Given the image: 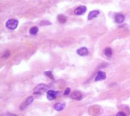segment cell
<instances>
[{
  "label": "cell",
  "mask_w": 130,
  "mask_h": 116,
  "mask_svg": "<svg viewBox=\"0 0 130 116\" xmlns=\"http://www.w3.org/2000/svg\"><path fill=\"white\" fill-rule=\"evenodd\" d=\"M71 98L75 99V100H80L82 98V94L79 91H75L71 96Z\"/></svg>",
  "instance_id": "8992f818"
},
{
  "label": "cell",
  "mask_w": 130,
  "mask_h": 116,
  "mask_svg": "<svg viewBox=\"0 0 130 116\" xmlns=\"http://www.w3.org/2000/svg\"><path fill=\"white\" fill-rule=\"evenodd\" d=\"M9 55H10V53H9V51H6V52H4L3 58H8Z\"/></svg>",
  "instance_id": "2e32d148"
},
{
  "label": "cell",
  "mask_w": 130,
  "mask_h": 116,
  "mask_svg": "<svg viewBox=\"0 0 130 116\" xmlns=\"http://www.w3.org/2000/svg\"><path fill=\"white\" fill-rule=\"evenodd\" d=\"M87 10V8L84 6H79L75 10V14L76 15H83Z\"/></svg>",
  "instance_id": "277c9868"
},
{
  "label": "cell",
  "mask_w": 130,
  "mask_h": 116,
  "mask_svg": "<svg viewBox=\"0 0 130 116\" xmlns=\"http://www.w3.org/2000/svg\"><path fill=\"white\" fill-rule=\"evenodd\" d=\"M45 75L50 76L51 79H53V74H52V72H51V71H47V72H45Z\"/></svg>",
  "instance_id": "9a60e30c"
},
{
  "label": "cell",
  "mask_w": 130,
  "mask_h": 116,
  "mask_svg": "<svg viewBox=\"0 0 130 116\" xmlns=\"http://www.w3.org/2000/svg\"><path fill=\"white\" fill-rule=\"evenodd\" d=\"M66 107V103L65 102H58L56 103L54 105V108L56 111H62L64 109V108Z\"/></svg>",
  "instance_id": "30bf717a"
},
{
  "label": "cell",
  "mask_w": 130,
  "mask_h": 116,
  "mask_svg": "<svg viewBox=\"0 0 130 116\" xmlns=\"http://www.w3.org/2000/svg\"><path fill=\"white\" fill-rule=\"evenodd\" d=\"M47 86L45 84H39L34 89V94H41L47 91Z\"/></svg>",
  "instance_id": "6da1fadb"
},
{
  "label": "cell",
  "mask_w": 130,
  "mask_h": 116,
  "mask_svg": "<svg viewBox=\"0 0 130 116\" xmlns=\"http://www.w3.org/2000/svg\"><path fill=\"white\" fill-rule=\"evenodd\" d=\"M77 53L81 56H85L88 54V49L85 47H82L77 50Z\"/></svg>",
  "instance_id": "ba28073f"
},
{
  "label": "cell",
  "mask_w": 130,
  "mask_h": 116,
  "mask_svg": "<svg viewBox=\"0 0 130 116\" xmlns=\"http://www.w3.org/2000/svg\"><path fill=\"white\" fill-rule=\"evenodd\" d=\"M69 93H70V88H66V90H65V92H64V95H65V96L69 95Z\"/></svg>",
  "instance_id": "e0dca14e"
},
{
  "label": "cell",
  "mask_w": 130,
  "mask_h": 116,
  "mask_svg": "<svg viewBox=\"0 0 130 116\" xmlns=\"http://www.w3.org/2000/svg\"><path fill=\"white\" fill-rule=\"evenodd\" d=\"M116 116H126L123 112H122V111H119V112H118L117 114H116Z\"/></svg>",
  "instance_id": "ac0fdd59"
},
{
  "label": "cell",
  "mask_w": 130,
  "mask_h": 116,
  "mask_svg": "<svg viewBox=\"0 0 130 116\" xmlns=\"http://www.w3.org/2000/svg\"><path fill=\"white\" fill-rule=\"evenodd\" d=\"M58 94V92L56 91H53V90H49L47 92V99L49 100H53L54 99L56 98Z\"/></svg>",
  "instance_id": "5b68a950"
},
{
  "label": "cell",
  "mask_w": 130,
  "mask_h": 116,
  "mask_svg": "<svg viewBox=\"0 0 130 116\" xmlns=\"http://www.w3.org/2000/svg\"><path fill=\"white\" fill-rule=\"evenodd\" d=\"M106 78V74L104 71H99L95 77V81H99L104 80Z\"/></svg>",
  "instance_id": "52a82bcc"
},
{
  "label": "cell",
  "mask_w": 130,
  "mask_h": 116,
  "mask_svg": "<svg viewBox=\"0 0 130 116\" xmlns=\"http://www.w3.org/2000/svg\"><path fill=\"white\" fill-rule=\"evenodd\" d=\"M37 32H38V28L37 27H33L30 30V33L31 35H35V34L37 33Z\"/></svg>",
  "instance_id": "5bb4252c"
},
{
  "label": "cell",
  "mask_w": 130,
  "mask_h": 116,
  "mask_svg": "<svg viewBox=\"0 0 130 116\" xmlns=\"http://www.w3.org/2000/svg\"><path fill=\"white\" fill-rule=\"evenodd\" d=\"M104 54H105V55L106 56H107V57H110L111 55H112V54H113V51H112V49H110V48H106L105 49V50H104Z\"/></svg>",
  "instance_id": "4fadbf2b"
},
{
  "label": "cell",
  "mask_w": 130,
  "mask_h": 116,
  "mask_svg": "<svg viewBox=\"0 0 130 116\" xmlns=\"http://www.w3.org/2000/svg\"><path fill=\"white\" fill-rule=\"evenodd\" d=\"M58 21H59L60 23L64 24V23H66V21H67V18H66V17L65 15H58Z\"/></svg>",
  "instance_id": "7c38bea8"
},
{
  "label": "cell",
  "mask_w": 130,
  "mask_h": 116,
  "mask_svg": "<svg viewBox=\"0 0 130 116\" xmlns=\"http://www.w3.org/2000/svg\"><path fill=\"white\" fill-rule=\"evenodd\" d=\"M18 25V21L15 19H10L9 20L6 24V26L8 29L9 30H15L17 28Z\"/></svg>",
  "instance_id": "7a4b0ae2"
},
{
  "label": "cell",
  "mask_w": 130,
  "mask_h": 116,
  "mask_svg": "<svg viewBox=\"0 0 130 116\" xmlns=\"http://www.w3.org/2000/svg\"><path fill=\"white\" fill-rule=\"evenodd\" d=\"M124 20H125V17H124L123 15H122V14H117V15H116V16H115V21H116V23L122 24V23H123Z\"/></svg>",
  "instance_id": "9c48e42d"
},
{
  "label": "cell",
  "mask_w": 130,
  "mask_h": 116,
  "mask_svg": "<svg viewBox=\"0 0 130 116\" xmlns=\"http://www.w3.org/2000/svg\"><path fill=\"white\" fill-rule=\"evenodd\" d=\"M100 14V12L98 10H94V11H92L89 13L88 15V20H91V19H94V18L98 17V15Z\"/></svg>",
  "instance_id": "8fae6325"
},
{
  "label": "cell",
  "mask_w": 130,
  "mask_h": 116,
  "mask_svg": "<svg viewBox=\"0 0 130 116\" xmlns=\"http://www.w3.org/2000/svg\"><path fill=\"white\" fill-rule=\"evenodd\" d=\"M33 100H34L33 96H29V97H27V98L26 99V100L24 101V102L21 103V105H20V108H21V110L24 109L27 106H28L29 105H30V104L32 103Z\"/></svg>",
  "instance_id": "3957f363"
}]
</instances>
